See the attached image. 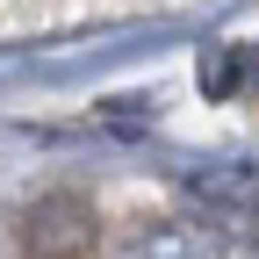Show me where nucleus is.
<instances>
[{"label": "nucleus", "mask_w": 259, "mask_h": 259, "mask_svg": "<svg viewBox=\"0 0 259 259\" xmlns=\"http://www.w3.org/2000/svg\"><path fill=\"white\" fill-rule=\"evenodd\" d=\"M94 238H101V216L72 187H51V194H36L22 209V252L29 259H87Z\"/></svg>", "instance_id": "1"}, {"label": "nucleus", "mask_w": 259, "mask_h": 259, "mask_svg": "<svg viewBox=\"0 0 259 259\" xmlns=\"http://www.w3.org/2000/svg\"><path fill=\"white\" fill-rule=\"evenodd\" d=\"M245 223H252V252H259V209H252V216H245Z\"/></svg>", "instance_id": "5"}, {"label": "nucleus", "mask_w": 259, "mask_h": 259, "mask_svg": "<svg viewBox=\"0 0 259 259\" xmlns=\"http://www.w3.org/2000/svg\"><path fill=\"white\" fill-rule=\"evenodd\" d=\"M130 259H231V238H223V223H144L137 245H130Z\"/></svg>", "instance_id": "3"}, {"label": "nucleus", "mask_w": 259, "mask_h": 259, "mask_svg": "<svg viewBox=\"0 0 259 259\" xmlns=\"http://www.w3.org/2000/svg\"><path fill=\"white\" fill-rule=\"evenodd\" d=\"M252 79H259V58L245 44H216V51H202V65H194V87H202L209 101H231V94H245Z\"/></svg>", "instance_id": "4"}, {"label": "nucleus", "mask_w": 259, "mask_h": 259, "mask_svg": "<svg viewBox=\"0 0 259 259\" xmlns=\"http://www.w3.org/2000/svg\"><path fill=\"white\" fill-rule=\"evenodd\" d=\"M180 194L216 216H252L259 209V173L252 166H180Z\"/></svg>", "instance_id": "2"}]
</instances>
